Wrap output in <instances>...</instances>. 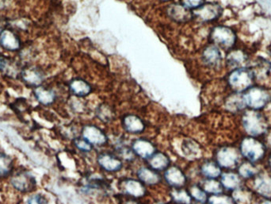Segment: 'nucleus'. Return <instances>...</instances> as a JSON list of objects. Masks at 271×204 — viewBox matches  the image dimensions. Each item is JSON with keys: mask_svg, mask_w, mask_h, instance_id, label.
<instances>
[{"mask_svg": "<svg viewBox=\"0 0 271 204\" xmlns=\"http://www.w3.org/2000/svg\"><path fill=\"white\" fill-rule=\"evenodd\" d=\"M220 181L225 191L231 192L244 184L243 179L237 172H234L233 170H227L226 172H222Z\"/></svg>", "mask_w": 271, "mask_h": 204, "instance_id": "22", "label": "nucleus"}, {"mask_svg": "<svg viewBox=\"0 0 271 204\" xmlns=\"http://www.w3.org/2000/svg\"><path fill=\"white\" fill-rule=\"evenodd\" d=\"M115 150H116V154H117V157L122 161L131 162V161L134 160V158L137 157L133 153L132 148L128 147L124 144L117 145Z\"/></svg>", "mask_w": 271, "mask_h": 204, "instance_id": "37", "label": "nucleus"}, {"mask_svg": "<svg viewBox=\"0 0 271 204\" xmlns=\"http://www.w3.org/2000/svg\"><path fill=\"white\" fill-rule=\"evenodd\" d=\"M149 167L156 172H162L167 169L171 164V160L168 156L163 153H155L152 158H149Z\"/></svg>", "mask_w": 271, "mask_h": 204, "instance_id": "28", "label": "nucleus"}, {"mask_svg": "<svg viewBox=\"0 0 271 204\" xmlns=\"http://www.w3.org/2000/svg\"><path fill=\"white\" fill-rule=\"evenodd\" d=\"M81 190L86 195L94 194L96 192L107 194L111 190V184L108 180L100 174L91 173L86 176Z\"/></svg>", "mask_w": 271, "mask_h": 204, "instance_id": "8", "label": "nucleus"}, {"mask_svg": "<svg viewBox=\"0 0 271 204\" xmlns=\"http://www.w3.org/2000/svg\"><path fill=\"white\" fill-rule=\"evenodd\" d=\"M69 89L73 95L78 97H84L91 92V86L86 81L74 79L69 83Z\"/></svg>", "mask_w": 271, "mask_h": 204, "instance_id": "29", "label": "nucleus"}, {"mask_svg": "<svg viewBox=\"0 0 271 204\" xmlns=\"http://www.w3.org/2000/svg\"><path fill=\"white\" fill-rule=\"evenodd\" d=\"M165 204V203H163V202H156V203H155V204Z\"/></svg>", "mask_w": 271, "mask_h": 204, "instance_id": "50", "label": "nucleus"}, {"mask_svg": "<svg viewBox=\"0 0 271 204\" xmlns=\"http://www.w3.org/2000/svg\"><path fill=\"white\" fill-rule=\"evenodd\" d=\"M237 146L243 160L254 164H263L269 153L261 138L243 135L239 138Z\"/></svg>", "mask_w": 271, "mask_h": 204, "instance_id": "2", "label": "nucleus"}, {"mask_svg": "<svg viewBox=\"0 0 271 204\" xmlns=\"http://www.w3.org/2000/svg\"><path fill=\"white\" fill-rule=\"evenodd\" d=\"M249 61V55L245 49L241 48H233L228 51L225 63L229 70L247 68V63Z\"/></svg>", "mask_w": 271, "mask_h": 204, "instance_id": "11", "label": "nucleus"}, {"mask_svg": "<svg viewBox=\"0 0 271 204\" xmlns=\"http://www.w3.org/2000/svg\"><path fill=\"white\" fill-rule=\"evenodd\" d=\"M120 190L127 196L132 198H142L146 195L147 189L145 184L139 180L126 179L120 184Z\"/></svg>", "mask_w": 271, "mask_h": 204, "instance_id": "16", "label": "nucleus"}, {"mask_svg": "<svg viewBox=\"0 0 271 204\" xmlns=\"http://www.w3.org/2000/svg\"><path fill=\"white\" fill-rule=\"evenodd\" d=\"M137 176L138 180L145 185L155 186L159 184L162 180L160 175L155 170L150 167H141L137 172Z\"/></svg>", "mask_w": 271, "mask_h": 204, "instance_id": "24", "label": "nucleus"}, {"mask_svg": "<svg viewBox=\"0 0 271 204\" xmlns=\"http://www.w3.org/2000/svg\"><path fill=\"white\" fill-rule=\"evenodd\" d=\"M10 180L13 187L19 192H31L36 186L35 178L32 174L25 170L14 173Z\"/></svg>", "mask_w": 271, "mask_h": 204, "instance_id": "12", "label": "nucleus"}, {"mask_svg": "<svg viewBox=\"0 0 271 204\" xmlns=\"http://www.w3.org/2000/svg\"><path fill=\"white\" fill-rule=\"evenodd\" d=\"M97 164L105 172L116 173L123 168V161L116 155L103 153L97 157Z\"/></svg>", "mask_w": 271, "mask_h": 204, "instance_id": "13", "label": "nucleus"}, {"mask_svg": "<svg viewBox=\"0 0 271 204\" xmlns=\"http://www.w3.org/2000/svg\"><path fill=\"white\" fill-rule=\"evenodd\" d=\"M266 116H267V120H268V122H269L270 126H271V105L268 106L265 109Z\"/></svg>", "mask_w": 271, "mask_h": 204, "instance_id": "45", "label": "nucleus"}, {"mask_svg": "<svg viewBox=\"0 0 271 204\" xmlns=\"http://www.w3.org/2000/svg\"><path fill=\"white\" fill-rule=\"evenodd\" d=\"M35 95L39 103L43 105H50L56 100V94L54 91L43 86H39L35 88Z\"/></svg>", "mask_w": 271, "mask_h": 204, "instance_id": "30", "label": "nucleus"}, {"mask_svg": "<svg viewBox=\"0 0 271 204\" xmlns=\"http://www.w3.org/2000/svg\"><path fill=\"white\" fill-rule=\"evenodd\" d=\"M200 172L205 179H218L223 171L215 161H205L200 166Z\"/></svg>", "mask_w": 271, "mask_h": 204, "instance_id": "27", "label": "nucleus"}, {"mask_svg": "<svg viewBox=\"0 0 271 204\" xmlns=\"http://www.w3.org/2000/svg\"><path fill=\"white\" fill-rule=\"evenodd\" d=\"M225 108L228 112L231 114L242 113L247 109L245 102L243 99V93L232 92L225 99Z\"/></svg>", "mask_w": 271, "mask_h": 204, "instance_id": "21", "label": "nucleus"}, {"mask_svg": "<svg viewBox=\"0 0 271 204\" xmlns=\"http://www.w3.org/2000/svg\"><path fill=\"white\" fill-rule=\"evenodd\" d=\"M243 160L238 146L232 144L221 146L216 150L215 162L222 169H236Z\"/></svg>", "mask_w": 271, "mask_h": 204, "instance_id": "5", "label": "nucleus"}, {"mask_svg": "<svg viewBox=\"0 0 271 204\" xmlns=\"http://www.w3.org/2000/svg\"><path fill=\"white\" fill-rule=\"evenodd\" d=\"M209 40L212 42L211 44L219 49L229 51L235 48L237 42L236 33L227 26H217L211 30Z\"/></svg>", "mask_w": 271, "mask_h": 204, "instance_id": "6", "label": "nucleus"}, {"mask_svg": "<svg viewBox=\"0 0 271 204\" xmlns=\"http://www.w3.org/2000/svg\"><path fill=\"white\" fill-rule=\"evenodd\" d=\"M243 96L247 109L263 111L271 104V89L266 85H253Z\"/></svg>", "mask_w": 271, "mask_h": 204, "instance_id": "3", "label": "nucleus"}, {"mask_svg": "<svg viewBox=\"0 0 271 204\" xmlns=\"http://www.w3.org/2000/svg\"><path fill=\"white\" fill-rule=\"evenodd\" d=\"M3 64H4V58H2V57H0V70H2Z\"/></svg>", "mask_w": 271, "mask_h": 204, "instance_id": "49", "label": "nucleus"}, {"mask_svg": "<svg viewBox=\"0 0 271 204\" xmlns=\"http://www.w3.org/2000/svg\"><path fill=\"white\" fill-rule=\"evenodd\" d=\"M73 144H74L75 147L77 148L78 151L82 152L83 154H88V153L92 151V145L82 137V138L78 137V138H74Z\"/></svg>", "mask_w": 271, "mask_h": 204, "instance_id": "40", "label": "nucleus"}, {"mask_svg": "<svg viewBox=\"0 0 271 204\" xmlns=\"http://www.w3.org/2000/svg\"><path fill=\"white\" fill-rule=\"evenodd\" d=\"M261 170L260 164H254L245 160L242 161L236 168L237 173L239 174L243 181H249Z\"/></svg>", "mask_w": 271, "mask_h": 204, "instance_id": "26", "label": "nucleus"}, {"mask_svg": "<svg viewBox=\"0 0 271 204\" xmlns=\"http://www.w3.org/2000/svg\"><path fill=\"white\" fill-rule=\"evenodd\" d=\"M223 9L217 2H206L194 9L193 18L200 22H210L217 20L221 16Z\"/></svg>", "mask_w": 271, "mask_h": 204, "instance_id": "9", "label": "nucleus"}, {"mask_svg": "<svg viewBox=\"0 0 271 204\" xmlns=\"http://www.w3.org/2000/svg\"><path fill=\"white\" fill-rule=\"evenodd\" d=\"M247 186L259 198L271 199V174L262 168L261 171L247 181Z\"/></svg>", "mask_w": 271, "mask_h": 204, "instance_id": "7", "label": "nucleus"}, {"mask_svg": "<svg viewBox=\"0 0 271 204\" xmlns=\"http://www.w3.org/2000/svg\"><path fill=\"white\" fill-rule=\"evenodd\" d=\"M201 187L207 194L211 196L222 194L225 192L221 181L217 179H205L201 182Z\"/></svg>", "mask_w": 271, "mask_h": 204, "instance_id": "32", "label": "nucleus"}, {"mask_svg": "<svg viewBox=\"0 0 271 204\" xmlns=\"http://www.w3.org/2000/svg\"><path fill=\"white\" fill-rule=\"evenodd\" d=\"M82 137L92 146H103L108 143L107 133L98 125L87 124L82 128Z\"/></svg>", "mask_w": 271, "mask_h": 204, "instance_id": "10", "label": "nucleus"}, {"mask_svg": "<svg viewBox=\"0 0 271 204\" xmlns=\"http://www.w3.org/2000/svg\"><path fill=\"white\" fill-rule=\"evenodd\" d=\"M131 148L135 155L142 158L144 160H149V158H152L156 151V147L154 143L146 138L135 139L132 142Z\"/></svg>", "mask_w": 271, "mask_h": 204, "instance_id": "15", "label": "nucleus"}, {"mask_svg": "<svg viewBox=\"0 0 271 204\" xmlns=\"http://www.w3.org/2000/svg\"><path fill=\"white\" fill-rule=\"evenodd\" d=\"M262 138H263L264 143L266 144L268 150L271 151V126H270L269 129H267V131Z\"/></svg>", "mask_w": 271, "mask_h": 204, "instance_id": "43", "label": "nucleus"}, {"mask_svg": "<svg viewBox=\"0 0 271 204\" xmlns=\"http://www.w3.org/2000/svg\"><path fill=\"white\" fill-rule=\"evenodd\" d=\"M170 197L175 204H194L189 191L183 188H172L170 192Z\"/></svg>", "mask_w": 271, "mask_h": 204, "instance_id": "31", "label": "nucleus"}, {"mask_svg": "<svg viewBox=\"0 0 271 204\" xmlns=\"http://www.w3.org/2000/svg\"><path fill=\"white\" fill-rule=\"evenodd\" d=\"M122 126L130 134H141L146 129L145 122L135 115H127L123 118Z\"/></svg>", "mask_w": 271, "mask_h": 204, "instance_id": "23", "label": "nucleus"}, {"mask_svg": "<svg viewBox=\"0 0 271 204\" xmlns=\"http://www.w3.org/2000/svg\"><path fill=\"white\" fill-rule=\"evenodd\" d=\"M255 204H271V199L259 198Z\"/></svg>", "mask_w": 271, "mask_h": 204, "instance_id": "46", "label": "nucleus"}, {"mask_svg": "<svg viewBox=\"0 0 271 204\" xmlns=\"http://www.w3.org/2000/svg\"><path fill=\"white\" fill-rule=\"evenodd\" d=\"M162 1H168V0H162Z\"/></svg>", "mask_w": 271, "mask_h": 204, "instance_id": "52", "label": "nucleus"}, {"mask_svg": "<svg viewBox=\"0 0 271 204\" xmlns=\"http://www.w3.org/2000/svg\"><path fill=\"white\" fill-rule=\"evenodd\" d=\"M0 45L8 51H16L20 49V41L17 35L10 30H4L0 34Z\"/></svg>", "mask_w": 271, "mask_h": 204, "instance_id": "25", "label": "nucleus"}, {"mask_svg": "<svg viewBox=\"0 0 271 204\" xmlns=\"http://www.w3.org/2000/svg\"><path fill=\"white\" fill-rule=\"evenodd\" d=\"M20 77L25 83L35 87L40 86L44 79L42 71L35 66H28L22 69Z\"/></svg>", "mask_w": 271, "mask_h": 204, "instance_id": "19", "label": "nucleus"}, {"mask_svg": "<svg viewBox=\"0 0 271 204\" xmlns=\"http://www.w3.org/2000/svg\"><path fill=\"white\" fill-rule=\"evenodd\" d=\"M6 22L3 18H0V34L6 30Z\"/></svg>", "mask_w": 271, "mask_h": 204, "instance_id": "47", "label": "nucleus"}, {"mask_svg": "<svg viewBox=\"0 0 271 204\" xmlns=\"http://www.w3.org/2000/svg\"><path fill=\"white\" fill-rule=\"evenodd\" d=\"M189 192L194 201L199 204H206L209 196L201 186L196 184L192 185L190 187Z\"/></svg>", "mask_w": 271, "mask_h": 204, "instance_id": "36", "label": "nucleus"}, {"mask_svg": "<svg viewBox=\"0 0 271 204\" xmlns=\"http://www.w3.org/2000/svg\"><path fill=\"white\" fill-rule=\"evenodd\" d=\"M206 204H235L230 195L225 193L220 195H213L208 198Z\"/></svg>", "mask_w": 271, "mask_h": 204, "instance_id": "39", "label": "nucleus"}, {"mask_svg": "<svg viewBox=\"0 0 271 204\" xmlns=\"http://www.w3.org/2000/svg\"><path fill=\"white\" fill-rule=\"evenodd\" d=\"M27 204H48V201L42 195H34L29 199Z\"/></svg>", "mask_w": 271, "mask_h": 204, "instance_id": "42", "label": "nucleus"}, {"mask_svg": "<svg viewBox=\"0 0 271 204\" xmlns=\"http://www.w3.org/2000/svg\"><path fill=\"white\" fill-rule=\"evenodd\" d=\"M167 14L169 18L179 23L189 22L193 18V12L183 4H171L167 7Z\"/></svg>", "mask_w": 271, "mask_h": 204, "instance_id": "20", "label": "nucleus"}, {"mask_svg": "<svg viewBox=\"0 0 271 204\" xmlns=\"http://www.w3.org/2000/svg\"><path fill=\"white\" fill-rule=\"evenodd\" d=\"M263 168L271 174V151L267 154L265 161L263 162Z\"/></svg>", "mask_w": 271, "mask_h": 204, "instance_id": "44", "label": "nucleus"}, {"mask_svg": "<svg viewBox=\"0 0 271 204\" xmlns=\"http://www.w3.org/2000/svg\"><path fill=\"white\" fill-rule=\"evenodd\" d=\"M269 51H270V54L271 55V48H270Z\"/></svg>", "mask_w": 271, "mask_h": 204, "instance_id": "51", "label": "nucleus"}, {"mask_svg": "<svg viewBox=\"0 0 271 204\" xmlns=\"http://www.w3.org/2000/svg\"><path fill=\"white\" fill-rule=\"evenodd\" d=\"M255 79L252 69L240 68L229 73L227 85L232 92L243 93L247 89L255 85Z\"/></svg>", "mask_w": 271, "mask_h": 204, "instance_id": "4", "label": "nucleus"}, {"mask_svg": "<svg viewBox=\"0 0 271 204\" xmlns=\"http://www.w3.org/2000/svg\"><path fill=\"white\" fill-rule=\"evenodd\" d=\"M230 196L235 204H255L259 199L255 192L245 184L232 192Z\"/></svg>", "mask_w": 271, "mask_h": 204, "instance_id": "18", "label": "nucleus"}, {"mask_svg": "<svg viewBox=\"0 0 271 204\" xmlns=\"http://www.w3.org/2000/svg\"><path fill=\"white\" fill-rule=\"evenodd\" d=\"M22 69H21L20 65L17 61L10 59H4V64L2 66V71L8 77L15 78L18 76L21 75Z\"/></svg>", "mask_w": 271, "mask_h": 204, "instance_id": "34", "label": "nucleus"}, {"mask_svg": "<svg viewBox=\"0 0 271 204\" xmlns=\"http://www.w3.org/2000/svg\"><path fill=\"white\" fill-rule=\"evenodd\" d=\"M181 4L185 6L186 7L189 9L197 8L201 6L203 3H205V0H180Z\"/></svg>", "mask_w": 271, "mask_h": 204, "instance_id": "41", "label": "nucleus"}, {"mask_svg": "<svg viewBox=\"0 0 271 204\" xmlns=\"http://www.w3.org/2000/svg\"><path fill=\"white\" fill-rule=\"evenodd\" d=\"M201 59L205 66L211 69H219L222 65V54L218 47L208 44L203 49Z\"/></svg>", "mask_w": 271, "mask_h": 204, "instance_id": "14", "label": "nucleus"}, {"mask_svg": "<svg viewBox=\"0 0 271 204\" xmlns=\"http://www.w3.org/2000/svg\"><path fill=\"white\" fill-rule=\"evenodd\" d=\"M165 181L172 188H183L187 182L185 173L176 166L169 167L163 174Z\"/></svg>", "mask_w": 271, "mask_h": 204, "instance_id": "17", "label": "nucleus"}, {"mask_svg": "<svg viewBox=\"0 0 271 204\" xmlns=\"http://www.w3.org/2000/svg\"><path fill=\"white\" fill-rule=\"evenodd\" d=\"M239 116L238 125L243 135L262 138L269 129L267 116L262 111L246 109Z\"/></svg>", "mask_w": 271, "mask_h": 204, "instance_id": "1", "label": "nucleus"}, {"mask_svg": "<svg viewBox=\"0 0 271 204\" xmlns=\"http://www.w3.org/2000/svg\"><path fill=\"white\" fill-rule=\"evenodd\" d=\"M183 153L190 158H197L201 154V148L197 142L193 140H186L183 145Z\"/></svg>", "mask_w": 271, "mask_h": 204, "instance_id": "33", "label": "nucleus"}, {"mask_svg": "<svg viewBox=\"0 0 271 204\" xmlns=\"http://www.w3.org/2000/svg\"><path fill=\"white\" fill-rule=\"evenodd\" d=\"M124 204H140L138 202H137V201H135V200H128V201H126V202Z\"/></svg>", "mask_w": 271, "mask_h": 204, "instance_id": "48", "label": "nucleus"}, {"mask_svg": "<svg viewBox=\"0 0 271 204\" xmlns=\"http://www.w3.org/2000/svg\"><path fill=\"white\" fill-rule=\"evenodd\" d=\"M96 116L103 122H110L115 118V112L110 106L107 104H101L97 107Z\"/></svg>", "mask_w": 271, "mask_h": 204, "instance_id": "35", "label": "nucleus"}, {"mask_svg": "<svg viewBox=\"0 0 271 204\" xmlns=\"http://www.w3.org/2000/svg\"><path fill=\"white\" fill-rule=\"evenodd\" d=\"M11 158L6 154H0V176H7L12 170Z\"/></svg>", "mask_w": 271, "mask_h": 204, "instance_id": "38", "label": "nucleus"}]
</instances>
